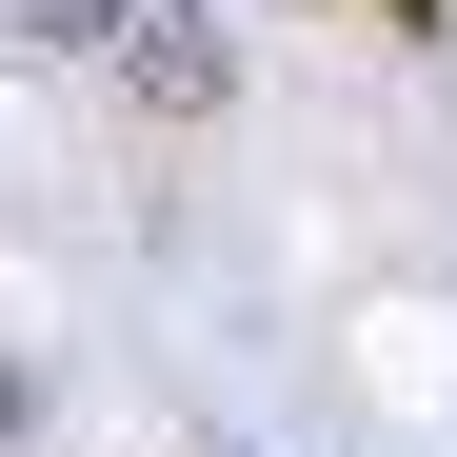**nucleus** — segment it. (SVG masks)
Listing matches in <instances>:
<instances>
[]
</instances>
